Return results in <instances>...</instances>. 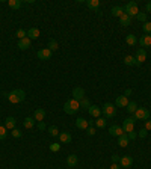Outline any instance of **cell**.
<instances>
[{"label": "cell", "instance_id": "1", "mask_svg": "<svg viewBox=\"0 0 151 169\" xmlns=\"http://www.w3.org/2000/svg\"><path fill=\"white\" fill-rule=\"evenodd\" d=\"M6 97H8V100L11 103H14V104H18V103L24 101L26 98V92L23 89H14V91H11L9 94H6Z\"/></svg>", "mask_w": 151, "mask_h": 169}, {"label": "cell", "instance_id": "2", "mask_svg": "<svg viewBox=\"0 0 151 169\" xmlns=\"http://www.w3.org/2000/svg\"><path fill=\"white\" fill-rule=\"evenodd\" d=\"M77 110H80V103L77 101V100L71 98V100L65 101V104H64V112H65V113H68V115H74Z\"/></svg>", "mask_w": 151, "mask_h": 169}, {"label": "cell", "instance_id": "3", "mask_svg": "<svg viewBox=\"0 0 151 169\" xmlns=\"http://www.w3.org/2000/svg\"><path fill=\"white\" fill-rule=\"evenodd\" d=\"M101 113L104 115V118H113L115 115H117V109H115V106L113 104H110V103H106L103 107H101Z\"/></svg>", "mask_w": 151, "mask_h": 169}, {"label": "cell", "instance_id": "4", "mask_svg": "<svg viewBox=\"0 0 151 169\" xmlns=\"http://www.w3.org/2000/svg\"><path fill=\"white\" fill-rule=\"evenodd\" d=\"M124 14H127L128 17H136L138 14H139V6L134 3V2H128L126 5V8H124Z\"/></svg>", "mask_w": 151, "mask_h": 169}, {"label": "cell", "instance_id": "5", "mask_svg": "<svg viewBox=\"0 0 151 169\" xmlns=\"http://www.w3.org/2000/svg\"><path fill=\"white\" fill-rule=\"evenodd\" d=\"M150 110L145 109V107H138V110L133 113V118L134 119H141V121H147L150 119Z\"/></svg>", "mask_w": 151, "mask_h": 169}, {"label": "cell", "instance_id": "6", "mask_svg": "<svg viewBox=\"0 0 151 169\" xmlns=\"http://www.w3.org/2000/svg\"><path fill=\"white\" fill-rule=\"evenodd\" d=\"M134 118H127L124 119V124H122V130H124V133H130V131H133L134 130Z\"/></svg>", "mask_w": 151, "mask_h": 169}, {"label": "cell", "instance_id": "7", "mask_svg": "<svg viewBox=\"0 0 151 169\" xmlns=\"http://www.w3.org/2000/svg\"><path fill=\"white\" fill-rule=\"evenodd\" d=\"M133 165V159L130 157V156H122V157H119V166L121 168H130Z\"/></svg>", "mask_w": 151, "mask_h": 169}, {"label": "cell", "instance_id": "8", "mask_svg": "<svg viewBox=\"0 0 151 169\" xmlns=\"http://www.w3.org/2000/svg\"><path fill=\"white\" fill-rule=\"evenodd\" d=\"M51 53H53V51L49 50V49H42V50H39L36 53V56H38L39 60H49L51 58Z\"/></svg>", "mask_w": 151, "mask_h": 169}, {"label": "cell", "instance_id": "9", "mask_svg": "<svg viewBox=\"0 0 151 169\" xmlns=\"http://www.w3.org/2000/svg\"><path fill=\"white\" fill-rule=\"evenodd\" d=\"M109 135L119 137V136L124 135V130H122V127L121 125H112V127H109Z\"/></svg>", "mask_w": 151, "mask_h": 169}, {"label": "cell", "instance_id": "10", "mask_svg": "<svg viewBox=\"0 0 151 169\" xmlns=\"http://www.w3.org/2000/svg\"><path fill=\"white\" fill-rule=\"evenodd\" d=\"M136 60H138V64L141 65V64H143L145 60H147V51H145V49H139V50L136 51Z\"/></svg>", "mask_w": 151, "mask_h": 169}, {"label": "cell", "instance_id": "11", "mask_svg": "<svg viewBox=\"0 0 151 169\" xmlns=\"http://www.w3.org/2000/svg\"><path fill=\"white\" fill-rule=\"evenodd\" d=\"M73 98L77 100V101H80L82 98H85V89L83 88H79V86L74 88V89H73Z\"/></svg>", "mask_w": 151, "mask_h": 169}, {"label": "cell", "instance_id": "12", "mask_svg": "<svg viewBox=\"0 0 151 169\" xmlns=\"http://www.w3.org/2000/svg\"><path fill=\"white\" fill-rule=\"evenodd\" d=\"M138 42H139L141 47H151V35H143V36H141L138 39Z\"/></svg>", "mask_w": 151, "mask_h": 169}, {"label": "cell", "instance_id": "13", "mask_svg": "<svg viewBox=\"0 0 151 169\" xmlns=\"http://www.w3.org/2000/svg\"><path fill=\"white\" fill-rule=\"evenodd\" d=\"M88 113L92 116V118H100L101 115V109L98 107V106H94V104H91V107L88 109Z\"/></svg>", "mask_w": 151, "mask_h": 169}, {"label": "cell", "instance_id": "14", "mask_svg": "<svg viewBox=\"0 0 151 169\" xmlns=\"http://www.w3.org/2000/svg\"><path fill=\"white\" fill-rule=\"evenodd\" d=\"M30 44H32V41L26 36V38H23V39L18 41V49H20V50H27V49L30 47Z\"/></svg>", "mask_w": 151, "mask_h": 169}, {"label": "cell", "instance_id": "15", "mask_svg": "<svg viewBox=\"0 0 151 169\" xmlns=\"http://www.w3.org/2000/svg\"><path fill=\"white\" fill-rule=\"evenodd\" d=\"M127 104H128V98H127V97H124V95L117 97V101H115V106H117V107H124V109H126Z\"/></svg>", "mask_w": 151, "mask_h": 169}, {"label": "cell", "instance_id": "16", "mask_svg": "<svg viewBox=\"0 0 151 169\" xmlns=\"http://www.w3.org/2000/svg\"><path fill=\"white\" fill-rule=\"evenodd\" d=\"M27 38L32 41V39H36V38H39V29H36V27H30L29 30H27Z\"/></svg>", "mask_w": 151, "mask_h": 169}, {"label": "cell", "instance_id": "17", "mask_svg": "<svg viewBox=\"0 0 151 169\" xmlns=\"http://www.w3.org/2000/svg\"><path fill=\"white\" fill-rule=\"evenodd\" d=\"M59 141H60L62 144H70V142L73 141V137H71V133H68V131L59 133Z\"/></svg>", "mask_w": 151, "mask_h": 169}, {"label": "cell", "instance_id": "18", "mask_svg": "<svg viewBox=\"0 0 151 169\" xmlns=\"http://www.w3.org/2000/svg\"><path fill=\"white\" fill-rule=\"evenodd\" d=\"M76 127L80 128V130H86V128L89 127V122H88L85 118H77L76 119Z\"/></svg>", "mask_w": 151, "mask_h": 169}, {"label": "cell", "instance_id": "19", "mask_svg": "<svg viewBox=\"0 0 151 169\" xmlns=\"http://www.w3.org/2000/svg\"><path fill=\"white\" fill-rule=\"evenodd\" d=\"M44 118H45V110L44 109H36L34 113V119L35 121H38V122H41V121H44Z\"/></svg>", "mask_w": 151, "mask_h": 169}, {"label": "cell", "instance_id": "20", "mask_svg": "<svg viewBox=\"0 0 151 169\" xmlns=\"http://www.w3.org/2000/svg\"><path fill=\"white\" fill-rule=\"evenodd\" d=\"M124 64H126L127 67H134V65H136V67H139V64H138L136 58H134V56H130V54L124 58Z\"/></svg>", "mask_w": 151, "mask_h": 169}, {"label": "cell", "instance_id": "21", "mask_svg": "<svg viewBox=\"0 0 151 169\" xmlns=\"http://www.w3.org/2000/svg\"><path fill=\"white\" fill-rule=\"evenodd\" d=\"M15 124H17V121L14 116H8V118L5 119V127L8 128V130H14L15 128Z\"/></svg>", "mask_w": 151, "mask_h": 169}, {"label": "cell", "instance_id": "22", "mask_svg": "<svg viewBox=\"0 0 151 169\" xmlns=\"http://www.w3.org/2000/svg\"><path fill=\"white\" fill-rule=\"evenodd\" d=\"M128 142H130V139H128V136H127L126 133L118 137V145H119L121 148H126V146H128Z\"/></svg>", "mask_w": 151, "mask_h": 169}, {"label": "cell", "instance_id": "23", "mask_svg": "<svg viewBox=\"0 0 151 169\" xmlns=\"http://www.w3.org/2000/svg\"><path fill=\"white\" fill-rule=\"evenodd\" d=\"M119 24L124 26V27L130 26V24H132V17H128L127 14H122V15L119 17Z\"/></svg>", "mask_w": 151, "mask_h": 169}, {"label": "cell", "instance_id": "24", "mask_svg": "<svg viewBox=\"0 0 151 169\" xmlns=\"http://www.w3.org/2000/svg\"><path fill=\"white\" fill-rule=\"evenodd\" d=\"M77 161H79V159H77L76 154H70V156L67 157V165L70 166V168H74L76 165H77Z\"/></svg>", "mask_w": 151, "mask_h": 169}, {"label": "cell", "instance_id": "25", "mask_svg": "<svg viewBox=\"0 0 151 169\" xmlns=\"http://www.w3.org/2000/svg\"><path fill=\"white\" fill-rule=\"evenodd\" d=\"M86 5H88V8L94 9V11H98V8H100V0H88Z\"/></svg>", "mask_w": 151, "mask_h": 169}, {"label": "cell", "instance_id": "26", "mask_svg": "<svg viewBox=\"0 0 151 169\" xmlns=\"http://www.w3.org/2000/svg\"><path fill=\"white\" fill-rule=\"evenodd\" d=\"M35 122H36V121L34 119V116H27V118L23 121V125H24V128H32V127L35 125Z\"/></svg>", "mask_w": 151, "mask_h": 169}, {"label": "cell", "instance_id": "27", "mask_svg": "<svg viewBox=\"0 0 151 169\" xmlns=\"http://www.w3.org/2000/svg\"><path fill=\"white\" fill-rule=\"evenodd\" d=\"M122 14H124V8H121V6H113V8H112V15H113V17L119 18Z\"/></svg>", "mask_w": 151, "mask_h": 169}, {"label": "cell", "instance_id": "28", "mask_svg": "<svg viewBox=\"0 0 151 169\" xmlns=\"http://www.w3.org/2000/svg\"><path fill=\"white\" fill-rule=\"evenodd\" d=\"M126 110L128 112V113H132V115H133L134 112L138 110V104H136V101H128V104H127Z\"/></svg>", "mask_w": 151, "mask_h": 169}, {"label": "cell", "instance_id": "29", "mask_svg": "<svg viewBox=\"0 0 151 169\" xmlns=\"http://www.w3.org/2000/svg\"><path fill=\"white\" fill-rule=\"evenodd\" d=\"M79 103H80V109H83V110H88L91 107V101H89V98H86V97L82 98Z\"/></svg>", "mask_w": 151, "mask_h": 169}, {"label": "cell", "instance_id": "30", "mask_svg": "<svg viewBox=\"0 0 151 169\" xmlns=\"http://www.w3.org/2000/svg\"><path fill=\"white\" fill-rule=\"evenodd\" d=\"M47 45H49L47 49H49V50H51V51H56L59 49V44H58V41H56V39H49V44H47Z\"/></svg>", "mask_w": 151, "mask_h": 169}, {"label": "cell", "instance_id": "31", "mask_svg": "<svg viewBox=\"0 0 151 169\" xmlns=\"http://www.w3.org/2000/svg\"><path fill=\"white\" fill-rule=\"evenodd\" d=\"M94 124H95V127H97V128H103V127H106L107 121H106V118H97Z\"/></svg>", "mask_w": 151, "mask_h": 169}, {"label": "cell", "instance_id": "32", "mask_svg": "<svg viewBox=\"0 0 151 169\" xmlns=\"http://www.w3.org/2000/svg\"><path fill=\"white\" fill-rule=\"evenodd\" d=\"M8 5H9V8H12V9H20V6H21V0H9Z\"/></svg>", "mask_w": 151, "mask_h": 169}, {"label": "cell", "instance_id": "33", "mask_svg": "<svg viewBox=\"0 0 151 169\" xmlns=\"http://www.w3.org/2000/svg\"><path fill=\"white\" fill-rule=\"evenodd\" d=\"M126 41H127V44H128V45H136V42H138V38H136L133 33H130V35H127Z\"/></svg>", "mask_w": 151, "mask_h": 169}, {"label": "cell", "instance_id": "34", "mask_svg": "<svg viewBox=\"0 0 151 169\" xmlns=\"http://www.w3.org/2000/svg\"><path fill=\"white\" fill-rule=\"evenodd\" d=\"M11 136L14 137V139H20L23 133H21V130H18V128H14V130H11Z\"/></svg>", "mask_w": 151, "mask_h": 169}, {"label": "cell", "instance_id": "35", "mask_svg": "<svg viewBox=\"0 0 151 169\" xmlns=\"http://www.w3.org/2000/svg\"><path fill=\"white\" fill-rule=\"evenodd\" d=\"M15 36H17L18 39H23V38L27 36V32H26L24 29H18L17 32H15Z\"/></svg>", "mask_w": 151, "mask_h": 169}, {"label": "cell", "instance_id": "36", "mask_svg": "<svg viewBox=\"0 0 151 169\" xmlns=\"http://www.w3.org/2000/svg\"><path fill=\"white\" fill-rule=\"evenodd\" d=\"M8 136V128L5 125H0V141H3Z\"/></svg>", "mask_w": 151, "mask_h": 169}, {"label": "cell", "instance_id": "37", "mask_svg": "<svg viewBox=\"0 0 151 169\" xmlns=\"http://www.w3.org/2000/svg\"><path fill=\"white\" fill-rule=\"evenodd\" d=\"M49 133H50V136H53V137H56V136H59V130L56 125H51L49 127Z\"/></svg>", "mask_w": 151, "mask_h": 169}, {"label": "cell", "instance_id": "38", "mask_svg": "<svg viewBox=\"0 0 151 169\" xmlns=\"http://www.w3.org/2000/svg\"><path fill=\"white\" fill-rule=\"evenodd\" d=\"M142 29H143V32H145V35H151V21H147V23H143Z\"/></svg>", "mask_w": 151, "mask_h": 169}, {"label": "cell", "instance_id": "39", "mask_svg": "<svg viewBox=\"0 0 151 169\" xmlns=\"http://www.w3.org/2000/svg\"><path fill=\"white\" fill-rule=\"evenodd\" d=\"M59 150H60V144H58V142H55V144L50 145V151L51 152H58Z\"/></svg>", "mask_w": 151, "mask_h": 169}, {"label": "cell", "instance_id": "40", "mask_svg": "<svg viewBox=\"0 0 151 169\" xmlns=\"http://www.w3.org/2000/svg\"><path fill=\"white\" fill-rule=\"evenodd\" d=\"M136 18H138L139 21H143V23H147V14H145V12H139V14L136 15Z\"/></svg>", "mask_w": 151, "mask_h": 169}, {"label": "cell", "instance_id": "41", "mask_svg": "<svg viewBox=\"0 0 151 169\" xmlns=\"http://www.w3.org/2000/svg\"><path fill=\"white\" fill-rule=\"evenodd\" d=\"M147 135H148V130H147V128H142V130H139V131H138V136H139V137H147Z\"/></svg>", "mask_w": 151, "mask_h": 169}, {"label": "cell", "instance_id": "42", "mask_svg": "<svg viewBox=\"0 0 151 169\" xmlns=\"http://www.w3.org/2000/svg\"><path fill=\"white\" fill-rule=\"evenodd\" d=\"M86 131H88V135H89V136H94V135H95V128H94V127H91V125L86 128Z\"/></svg>", "mask_w": 151, "mask_h": 169}, {"label": "cell", "instance_id": "43", "mask_svg": "<svg viewBox=\"0 0 151 169\" xmlns=\"http://www.w3.org/2000/svg\"><path fill=\"white\" fill-rule=\"evenodd\" d=\"M119 157H121V156L113 154V156H112V163H119Z\"/></svg>", "mask_w": 151, "mask_h": 169}, {"label": "cell", "instance_id": "44", "mask_svg": "<svg viewBox=\"0 0 151 169\" xmlns=\"http://www.w3.org/2000/svg\"><path fill=\"white\" fill-rule=\"evenodd\" d=\"M127 136H128V139H130V141H133V139H136V131H130V133H127Z\"/></svg>", "mask_w": 151, "mask_h": 169}, {"label": "cell", "instance_id": "45", "mask_svg": "<svg viewBox=\"0 0 151 169\" xmlns=\"http://www.w3.org/2000/svg\"><path fill=\"white\" fill-rule=\"evenodd\" d=\"M143 128H147V130L150 131L151 130V119H147V121H145V127H143Z\"/></svg>", "mask_w": 151, "mask_h": 169}, {"label": "cell", "instance_id": "46", "mask_svg": "<svg viewBox=\"0 0 151 169\" xmlns=\"http://www.w3.org/2000/svg\"><path fill=\"white\" fill-rule=\"evenodd\" d=\"M132 94H133V91H132V89H126V91H124V97H127V98H128Z\"/></svg>", "mask_w": 151, "mask_h": 169}, {"label": "cell", "instance_id": "47", "mask_svg": "<svg viewBox=\"0 0 151 169\" xmlns=\"http://www.w3.org/2000/svg\"><path fill=\"white\" fill-rule=\"evenodd\" d=\"M110 169H121V166H119V163H112Z\"/></svg>", "mask_w": 151, "mask_h": 169}, {"label": "cell", "instance_id": "48", "mask_svg": "<svg viewBox=\"0 0 151 169\" xmlns=\"http://www.w3.org/2000/svg\"><path fill=\"white\" fill-rule=\"evenodd\" d=\"M38 127H39V130H44V128H45V124H44V121L38 122Z\"/></svg>", "mask_w": 151, "mask_h": 169}, {"label": "cell", "instance_id": "49", "mask_svg": "<svg viewBox=\"0 0 151 169\" xmlns=\"http://www.w3.org/2000/svg\"><path fill=\"white\" fill-rule=\"evenodd\" d=\"M145 11H147V12H151V2H148V3H147V6H145Z\"/></svg>", "mask_w": 151, "mask_h": 169}, {"label": "cell", "instance_id": "50", "mask_svg": "<svg viewBox=\"0 0 151 169\" xmlns=\"http://www.w3.org/2000/svg\"><path fill=\"white\" fill-rule=\"evenodd\" d=\"M100 169H101V168H100Z\"/></svg>", "mask_w": 151, "mask_h": 169}]
</instances>
